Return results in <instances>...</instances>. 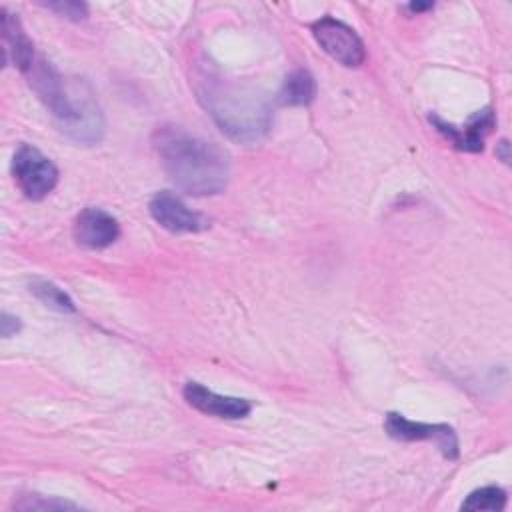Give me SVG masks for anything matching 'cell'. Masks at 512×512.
Here are the masks:
<instances>
[{"label":"cell","instance_id":"1","mask_svg":"<svg viewBox=\"0 0 512 512\" xmlns=\"http://www.w3.org/2000/svg\"><path fill=\"white\" fill-rule=\"evenodd\" d=\"M152 146L168 178L190 196L220 194L230 180V156L216 142L162 124L152 134Z\"/></svg>","mask_w":512,"mask_h":512},{"label":"cell","instance_id":"2","mask_svg":"<svg viewBox=\"0 0 512 512\" xmlns=\"http://www.w3.org/2000/svg\"><path fill=\"white\" fill-rule=\"evenodd\" d=\"M24 76L64 136L82 146L98 144L104 138V114L86 80L62 76L40 56Z\"/></svg>","mask_w":512,"mask_h":512},{"label":"cell","instance_id":"3","mask_svg":"<svg viewBox=\"0 0 512 512\" xmlns=\"http://www.w3.org/2000/svg\"><path fill=\"white\" fill-rule=\"evenodd\" d=\"M194 88L200 104L228 138L252 144L268 134L272 108L258 90L226 78L212 66L198 68Z\"/></svg>","mask_w":512,"mask_h":512},{"label":"cell","instance_id":"4","mask_svg":"<svg viewBox=\"0 0 512 512\" xmlns=\"http://www.w3.org/2000/svg\"><path fill=\"white\" fill-rule=\"evenodd\" d=\"M12 176L20 192L30 200H42L58 182V168L38 148L20 144L12 156Z\"/></svg>","mask_w":512,"mask_h":512},{"label":"cell","instance_id":"5","mask_svg":"<svg viewBox=\"0 0 512 512\" xmlns=\"http://www.w3.org/2000/svg\"><path fill=\"white\" fill-rule=\"evenodd\" d=\"M312 34L320 48L342 66L356 68L366 58V50L360 36L348 24L332 16H324L318 22H314Z\"/></svg>","mask_w":512,"mask_h":512},{"label":"cell","instance_id":"6","mask_svg":"<svg viewBox=\"0 0 512 512\" xmlns=\"http://www.w3.org/2000/svg\"><path fill=\"white\" fill-rule=\"evenodd\" d=\"M384 430L390 438L400 442H416V440H432L444 458L456 460L460 454V444L456 430L448 424H428L414 422L398 412H388L384 420Z\"/></svg>","mask_w":512,"mask_h":512},{"label":"cell","instance_id":"7","mask_svg":"<svg viewBox=\"0 0 512 512\" xmlns=\"http://www.w3.org/2000/svg\"><path fill=\"white\" fill-rule=\"evenodd\" d=\"M152 218L174 234H188V232H200L206 228V218L198 212L190 210L176 194L172 192H156L148 204Z\"/></svg>","mask_w":512,"mask_h":512},{"label":"cell","instance_id":"8","mask_svg":"<svg viewBox=\"0 0 512 512\" xmlns=\"http://www.w3.org/2000/svg\"><path fill=\"white\" fill-rule=\"evenodd\" d=\"M182 394L192 408L216 418L240 420V418H246L252 410V404L246 398L218 394L200 382H186Z\"/></svg>","mask_w":512,"mask_h":512},{"label":"cell","instance_id":"9","mask_svg":"<svg viewBox=\"0 0 512 512\" xmlns=\"http://www.w3.org/2000/svg\"><path fill=\"white\" fill-rule=\"evenodd\" d=\"M428 120L446 140H450L458 150H464V152H480L484 148L486 134L494 128V122H496L490 106L478 110L462 128L444 122L436 114H430Z\"/></svg>","mask_w":512,"mask_h":512},{"label":"cell","instance_id":"10","mask_svg":"<svg viewBox=\"0 0 512 512\" xmlns=\"http://www.w3.org/2000/svg\"><path fill=\"white\" fill-rule=\"evenodd\" d=\"M120 236L118 220L102 208H84L74 222V238L80 246L100 250Z\"/></svg>","mask_w":512,"mask_h":512},{"label":"cell","instance_id":"11","mask_svg":"<svg viewBox=\"0 0 512 512\" xmlns=\"http://www.w3.org/2000/svg\"><path fill=\"white\" fill-rule=\"evenodd\" d=\"M2 14V58L4 64L12 62L22 74L34 64V44L26 36L20 20L10 14L6 8L0 10Z\"/></svg>","mask_w":512,"mask_h":512},{"label":"cell","instance_id":"12","mask_svg":"<svg viewBox=\"0 0 512 512\" xmlns=\"http://www.w3.org/2000/svg\"><path fill=\"white\" fill-rule=\"evenodd\" d=\"M314 96H316V80L304 68L292 70L284 78V84L278 92L280 104H286V106H306L314 100Z\"/></svg>","mask_w":512,"mask_h":512},{"label":"cell","instance_id":"13","mask_svg":"<svg viewBox=\"0 0 512 512\" xmlns=\"http://www.w3.org/2000/svg\"><path fill=\"white\" fill-rule=\"evenodd\" d=\"M28 288H30V292L42 304H46V306H50V308H54L58 312H74L76 310L72 298L62 288H58L54 282H50V280L34 278V280H30Z\"/></svg>","mask_w":512,"mask_h":512},{"label":"cell","instance_id":"14","mask_svg":"<svg viewBox=\"0 0 512 512\" xmlns=\"http://www.w3.org/2000/svg\"><path fill=\"white\" fill-rule=\"evenodd\" d=\"M506 506V492L498 486H484L468 494L462 510H502Z\"/></svg>","mask_w":512,"mask_h":512},{"label":"cell","instance_id":"15","mask_svg":"<svg viewBox=\"0 0 512 512\" xmlns=\"http://www.w3.org/2000/svg\"><path fill=\"white\" fill-rule=\"evenodd\" d=\"M44 8L56 12L62 18L80 22L88 16V6L84 2H74V0H54V2H40Z\"/></svg>","mask_w":512,"mask_h":512},{"label":"cell","instance_id":"16","mask_svg":"<svg viewBox=\"0 0 512 512\" xmlns=\"http://www.w3.org/2000/svg\"><path fill=\"white\" fill-rule=\"evenodd\" d=\"M16 508L20 510H76L78 506L72 502H64V500H40V496H24V500H20L16 504Z\"/></svg>","mask_w":512,"mask_h":512},{"label":"cell","instance_id":"17","mask_svg":"<svg viewBox=\"0 0 512 512\" xmlns=\"http://www.w3.org/2000/svg\"><path fill=\"white\" fill-rule=\"evenodd\" d=\"M20 318L8 314V312H2V320H0V332L4 338H10L14 336L18 330H20Z\"/></svg>","mask_w":512,"mask_h":512},{"label":"cell","instance_id":"18","mask_svg":"<svg viewBox=\"0 0 512 512\" xmlns=\"http://www.w3.org/2000/svg\"><path fill=\"white\" fill-rule=\"evenodd\" d=\"M408 8H410L412 12H422V10L432 8V4H430V2H428V4H416V2H412V4H408Z\"/></svg>","mask_w":512,"mask_h":512},{"label":"cell","instance_id":"19","mask_svg":"<svg viewBox=\"0 0 512 512\" xmlns=\"http://www.w3.org/2000/svg\"><path fill=\"white\" fill-rule=\"evenodd\" d=\"M498 148H500V156H502V160H504V162H508V142H506V140H502V142L498 144Z\"/></svg>","mask_w":512,"mask_h":512}]
</instances>
